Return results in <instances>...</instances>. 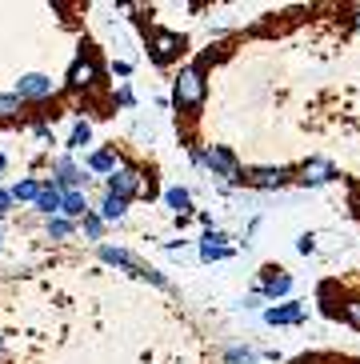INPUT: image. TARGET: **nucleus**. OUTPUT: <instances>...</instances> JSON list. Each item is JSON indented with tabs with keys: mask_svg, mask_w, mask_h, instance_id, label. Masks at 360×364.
I'll list each match as a JSON object with an SVG mask.
<instances>
[{
	"mask_svg": "<svg viewBox=\"0 0 360 364\" xmlns=\"http://www.w3.org/2000/svg\"><path fill=\"white\" fill-rule=\"evenodd\" d=\"M172 100H176V108H201L204 100V73L196 65L180 68L176 80H172Z\"/></svg>",
	"mask_w": 360,
	"mask_h": 364,
	"instance_id": "obj_1",
	"label": "nucleus"
},
{
	"mask_svg": "<svg viewBox=\"0 0 360 364\" xmlns=\"http://www.w3.org/2000/svg\"><path fill=\"white\" fill-rule=\"evenodd\" d=\"M68 85L80 92V88H96L100 85V65H96L92 56H76L73 68H68Z\"/></svg>",
	"mask_w": 360,
	"mask_h": 364,
	"instance_id": "obj_2",
	"label": "nucleus"
},
{
	"mask_svg": "<svg viewBox=\"0 0 360 364\" xmlns=\"http://www.w3.org/2000/svg\"><path fill=\"white\" fill-rule=\"evenodd\" d=\"M108 193H112V196H125V200H132L137 193H149V188H144V181H140V172L117 168L112 176H108Z\"/></svg>",
	"mask_w": 360,
	"mask_h": 364,
	"instance_id": "obj_3",
	"label": "nucleus"
},
{
	"mask_svg": "<svg viewBox=\"0 0 360 364\" xmlns=\"http://www.w3.org/2000/svg\"><path fill=\"white\" fill-rule=\"evenodd\" d=\"M149 48H152V56H157V65H169V60H176V56L184 53V36L180 33H152Z\"/></svg>",
	"mask_w": 360,
	"mask_h": 364,
	"instance_id": "obj_4",
	"label": "nucleus"
},
{
	"mask_svg": "<svg viewBox=\"0 0 360 364\" xmlns=\"http://www.w3.org/2000/svg\"><path fill=\"white\" fill-rule=\"evenodd\" d=\"M204 164H208L216 176H224V181L240 184V168H236V161H233V152H228V149H216V144H212V149L204 152Z\"/></svg>",
	"mask_w": 360,
	"mask_h": 364,
	"instance_id": "obj_5",
	"label": "nucleus"
},
{
	"mask_svg": "<svg viewBox=\"0 0 360 364\" xmlns=\"http://www.w3.org/2000/svg\"><path fill=\"white\" fill-rule=\"evenodd\" d=\"M292 181L285 168H253V172H240V184L248 188H285Z\"/></svg>",
	"mask_w": 360,
	"mask_h": 364,
	"instance_id": "obj_6",
	"label": "nucleus"
},
{
	"mask_svg": "<svg viewBox=\"0 0 360 364\" xmlns=\"http://www.w3.org/2000/svg\"><path fill=\"white\" fill-rule=\"evenodd\" d=\"M44 97H53V80L41 73H28L16 80V100H44Z\"/></svg>",
	"mask_w": 360,
	"mask_h": 364,
	"instance_id": "obj_7",
	"label": "nucleus"
},
{
	"mask_svg": "<svg viewBox=\"0 0 360 364\" xmlns=\"http://www.w3.org/2000/svg\"><path fill=\"white\" fill-rule=\"evenodd\" d=\"M332 176H337V168H332L329 161H308L305 168H300L297 184H305V188H317V184H329Z\"/></svg>",
	"mask_w": 360,
	"mask_h": 364,
	"instance_id": "obj_8",
	"label": "nucleus"
},
{
	"mask_svg": "<svg viewBox=\"0 0 360 364\" xmlns=\"http://www.w3.org/2000/svg\"><path fill=\"white\" fill-rule=\"evenodd\" d=\"M292 289V277H288L285 268H265V280H260V296H285Z\"/></svg>",
	"mask_w": 360,
	"mask_h": 364,
	"instance_id": "obj_9",
	"label": "nucleus"
},
{
	"mask_svg": "<svg viewBox=\"0 0 360 364\" xmlns=\"http://www.w3.org/2000/svg\"><path fill=\"white\" fill-rule=\"evenodd\" d=\"M308 316V304H285V309H268L265 321L268 324H300Z\"/></svg>",
	"mask_w": 360,
	"mask_h": 364,
	"instance_id": "obj_10",
	"label": "nucleus"
},
{
	"mask_svg": "<svg viewBox=\"0 0 360 364\" xmlns=\"http://www.w3.org/2000/svg\"><path fill=\"white\" fill-rule=\"evenodd\" d=\"M60 200H64V193L60 188H41V196H36V213H44L48 216V220H56V216H60Z\"/></svg>",
	"mask_w": 360,
	"mask_h": 364,
	"instance_id": "obj_11",
	"label": "nucleus"
},
{
	"mask_svg": "<svg viewBox=\"0 0 360 364\" xmlns=\"http://www.w3.org/2000/svg\"><path fill=\"white\" fill-rule=\"evenodd\" d=\"M224 240H228L224 232H208V236L201 240V257H204V260H221V257H228L233 248L224 245Z\"/></svg>",
	"mask_w": 360,
	"mask_h": 364,
	"instance_id": "obj_12",
	"label": "nucleus"
},
{
	"mask_svg": "<svg viewBox=\"0 0 360 364\" xmlns=\"http://www.w3.org/2000/svg\"><path fill=\"white\" fill-rule=\"evenodd\" d=\"M60 216H76V220H85V216H88V200H85V193H64V200H60Z\"/></svg>",
	"mask_w": 360,
	"mask_h": 364,
	"instance_id": "obj_13",
	"label": "nucleus"
},
{
	"mask_svg": "<svg viewBox=\"0 0 360 364\" xmlns=\"http://www.w3.org/2000/svg\"><path fill=\"white\" fill-rule=\"evenodd\" d=\"M125 213H128V200H125V196H112V193H108L105 204H100V216H105V220H120Z\"/></svg>",
	"mask_w": 360,
	"mask_h": 364,
	"instance_id": "obj_14",
	"label": "nucleus"
},
{
	"mask_svg": "<svg viewBox=\"0 0 360 364\" xmlns=\"http://www.w3.org/2000/svg\"><path fill=\"white\" fill-rule=\"evenodd\" d=\"M88 168L92 172H108V176H112V172H117V152H96V156H88Z\"/></svg>",
	"mask_w": 360,
	"mask_h": 364,
	"instance_id": "obj_15",
	"label": "nucleus"
},
{
	"mask_svg": "<svg viewBox=\"0 0 360 364\" xmlns=\"http://www.w3.org/2000/svg\"><path fill=\"white\" fill-rule=\"evenodd\" d=\"M164 200H169L180 216H189V213H192V196L184 193V188H169V193H164Z\"/></svg>",
	"mask_w": 360,
	"mask_h": 364,
	"instance_id": "obj_16",
	"label": "nucleus"
},
{
	"mask_svg": "<svg viewBox=\"0 0 360 364\" xmlns=\"http://www.w3.org/2000/svg\"><path fill=\"white\" fill-rule=\"evenodd\" d=\"M36 196H41V184H36V181L12 184V200H36Z\"/></svg>",
	"mask_w": 360,
	"mask_h": 364,
	"instance_id": "obj_17",
	"label": "nucleus"
},
{
	"mask_svg": "<svg viewBox=\"0 0 360 364\" xmlns=\"http://www.w3.org/2000/svg\"><path fill=\"white\" fill-rule=\"evenodd\" d=\"M88 136H92V129H88V120H76L73 136H68V149H85V144H88Z\"/></svg>",
	"mask_w": 360,
	"mask_h": 364,
	"instance_id": "obj_18",
	"label": "nucleus"
},
{
	"mask_svg": "<svg viewBox=\"0 0 360 364\" xmlns=\"http://www.w3.org/2000/svg\"><path fill=\"white\" fill-rule=\"evenodd\" d=\"M48 236H53V240H64V236H73V225H68L64 216H56V220H48Z\"/></svg>",
	"mask_w": 360,
	"mask_h": 364,
	"instance_id": "obj_19",
	"label": "nucleus"
},
{
	"mask_svg": "<svg viewBox=\"0 0 360 364\" xmlns=\"http://www.w3.org/2000/svg\"><path fill=\"white\" fill-rule=\"evenodd\" d=\"M16 112H21V100L16 97H0V120H16Z\"/></svg>",
	"mask_w": 360,
	"mask_h": 364,
	"instance_id": "obj_20",
	"label": "nucleus"
},
{
	"mask_svg": "<svg viewBox=\"0 0 360 364\" xmlns=\"http://www.w3.org/2000/svg\"><path fill=\"white\" fill-rule=\"evenodd\" d=\"M80 232H85L88 240H100V216H92V213H88L85 220H80Z\"/></svg>",
	"mask_w": 360,
	"mask_h": 364,
	"instance_id": "obj_21",
	"label": "nucleus"
},
{
	"mask_svg": "<svg viewBox=\"0 0 360 364\" xmlns=\"http://www.w3.org/2000/svg\"><path fill=\"white\" fill-rule=\"evenodd\" d=\"M297 248H300V252H305V257H308V252H317V236H300V240H297Z\"/></svg>",
	"mask_w": 360,
	"mask_h": 364,
	"instance_id": "obj_22",
	"label": "nucleus"
},
{
	"mask_svg": "<svg viewBox=\"0 0 360 364\" xmlns=\"http://www.w3.org/2000/svg\"><path fill=\"white\" fill-rule=\"evenodd\" d=\"M344 321L360 328V304H344Z\"/></svg>",
	"mask_w": 360,
	"mask_h": 364,
	"instance_id": "obj_23",
	"label": "nucleus"
},
{
	"mask_svg": "<svg viewBox=\"0 0 360 364\" xmlns=\"http://www.w3.org/2000/svg\"><path fill=\"white\" fill-rule=\"evenodd\" d=\"M9 208H12V193H0V216L9 213Z\"/></svg>",
	"mask_w": 360,
	"mask_h": 364,
	"instance_id": "obj_24",
	"label": "nucleus"
},
{
	"mask_svg": "<svg viewBox=\"0 0 360 364\" xmlns=\"http://www.w3.org/2000/svg\"><path fill=\"white\" fill-rule=\"evenodd\" d=\"M356 28H360V12H356Z\"/></svg>",
	"mask_w": 360,
	"mask_h": 364,
	"instance_id": "obj_25",
	"label": "nucleus"
},
{
	"mask_svg": "<svg viewBox=\"0 0 360 364\" xmlns=\"http://www.w3.org/2000/svg\"><path fill=\"white\" fill-rule=\"evenodd\" d=\"M0 168H4V156H0Z\"/></svg>",
	"mask_w": 360,
	"mask_h": 364,
	"instance_id": "obj_26",
	"label": "nucleus"
}]
</instances>
